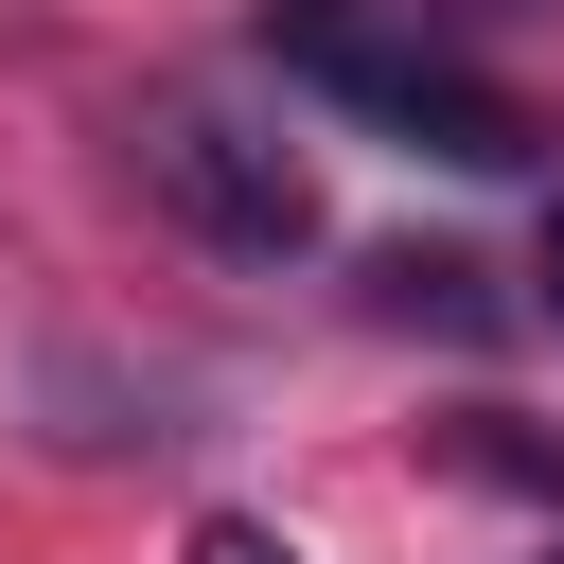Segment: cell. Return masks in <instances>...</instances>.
I'll list each match as a JSON object with an SVG mask.
<instances>
[{
    "instance_id": "6da1fadb",
    "label": "cell",
    "mask_w": 564,
    "mask_h": 564,
    "mask_svg": "<svg viewBox=\"0 0 564 564\" xmlns=\"http://www.w3.org/2000/svg\"><path fill=\"white\" fill-rule=\"evenodd\" d=\"M141 194H159L212 264H300V247H317L300 141H282L264 106H229V88H159V106H141Z\"/></svg>"
},
{
    "instance_id": "7a4b0ae2",
    "label": "cell",
    "mask_w": 564,
    "mask_h": 564,
    "mask_svg": "<svg viewBox=\"0 0 564 564\" xmlns=\"http://www.w3.org/2000/svg\"><path fill=\"white\" fill-rule=\"evenodd\" d=\"M370 317L388 335H511V300H494L476 247H370Z\"/></svg>"
},
{
    "instance_id": "3957f363",
    "label": "cell",
    "mask_w": 564,
    "mask_h": 564,
    "mask_svg": "<svg viewBox=\"0 0 564 564\" xmlns=\"http://www.w3.org/2000/svg\"><path fill=\"white\" fill-rule=\"evenodd\" d=\"M441 476H494V494L564 511V458H546V441H511V423H441Z\"/></svg>"
},
{
    "instance_id": "277c9868",
    "label": "cell",
    "mask_w": 564,
    "mask_h": 564,
    "mask_svg": "<svg viewBox=\"0 0 564 564\" xmlns=\"http://www.w3.org/2000/svg\"><path fill=\"white\" fill-rule=\"evenodd\" d=\"M176 564H300V546H282L264 511H194V546H176Z\"/></svg>"
},
{
    "instance_id": "5b68a950",
    "label": "cell",
    "mask_w": 564,
    "mask_h": 564,
    "mask_svg": "<svg viewBox=\"0 0 564 564\" xmlns=\"http://www.w3.org/2000/svg\"><path fill=\"white\" fill-rule=\"evenodd\" d=\"M529 18H564V0H441V35H529Z\"/></svg>"
},
{
    "instance_id": "8992f818",
    "label": "cell",
    "mask_w": 564,
    "mask_h": 564,
    "mask_svg": "<svg viewBox=\"0 0 564 564\" xmlns=\"http://www.w3.org/2000/svg\"><path fill=\"white\" fill-rule=\"evenodd\" d=\"M529 317L564 335V194H546V264H529Z\"/></svg>"
},
{
    "instance_id": "52a82bcc",
    "label": "cell",
    "mask_w": 564,
    "mask_h": 564,
    "mask_svg": "<svg viewBox=\"0 0 564 564\" xmlns=\"http://www.w3.org/2000/svg\"><path fill=\"white\" fill-rule=\"evenodd\" d=\"M529 564H564V529H546V546H529Z\"/></svg>"
}]
</instances>
